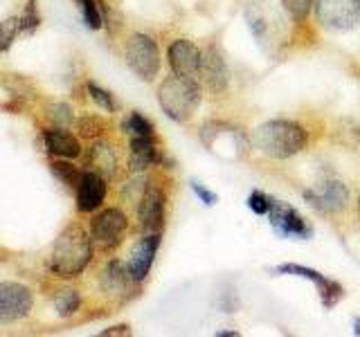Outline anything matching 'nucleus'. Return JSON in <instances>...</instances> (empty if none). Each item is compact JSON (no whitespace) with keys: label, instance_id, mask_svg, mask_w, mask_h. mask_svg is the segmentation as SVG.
<instances>
[{"label":"nucleus","instance_id":"nucleus-19","mask_svg":"<svg viewBox=\"0 0 360 337\" xmlns=\"http://www.w3.org/2000/svg\"><path fill=\"white\" fill-rule=\"evenodd\" d=\"M90 164L97 168V173L101 176H112L115 173V164H117V157L112 146L108 142H95L93 149H90Z\"/></svg>","mask_w":360,"mask_h":337},{"label":"nucleus","instance_id":"nucleus-27","mask_svg":"<svg viewBox=\"0 0 360 337\" xmlns=\"http://www.w3.org/2000/svg\"><path fill=\"white\" fill-rule=\"evenodd\" d=\"M270 200L266 194H262V191H252L250 194V198H248V207H250L255 213H259V216H264V213H268V209H270Z\"/></svg>","mask_w":360,"mask_h":337},{"label":"nucleus","instance_id":"nucleus-21","mask_svg":"<svg viewBox=\"0 0 360 337\" xmlns=\"http://www.w3.org/2000/svg\"><path fill=\"white\" fill-rule=\"evenodd\" d=\"M124 131H127L131 138H138V135H146V138H153V124L142 117L140 112H131L124 121Z\"/></svg>","mask_w":360,"mask_h":337},{"label":"nucleus","instance_id":"nucleus-2","mask_svg":"<svg viewBox=\"0 0 360 337\" xmlns=\"http://www.w3.org/2000/svg\"><path fill=\"white\" fill-rule=\"evenodd\" d=\"M307 131L290 119L266 121L255 133L257 149L268 157H277V160H286V157L297 155L307 146Z\"/></svg>","mask_w":360,"mask_h":337},{"label":"nucleus","instance_id":"nucleus-28","mask_svg":"<svg viewBox=\"0 0 360 337\" xmlns=\"http://www.w3.org/2000/svg\"><path fill=\"white\" fill-rule=\"evenodd\" d=\"M20 32V20H5L3 22V50H9L11 41H14V37H18Z\"/></svg>","mask_w":360,"mask_h":337},{"label":"nucleus","instance_id":"nucleus-25","mask_svg":"<svg viewBox=\"0 0 360 337\" xmlns=\"http://www.w3.org/2000/svg\"><path fill=\"white\" fill-rule=\"evenodd\" d=\"M88 93L99 104V108H104L108 112H115L117 110V104H115V99H112V95L106 93L104 88H99L97 84H88Z\"/></svg>","mask_w":360,"mask_h":337},{"label":"nucleus","instance_id":"nucleus-22","mask_svg":"<svg viewBox=\"0 0 360 337\" xmlns=\"http://www.w3.org/2000/svg\"><path fill=\"white\" fill-rule=\"evenodd\" d=\"M52 173L68 187H77L84 173H79L70 162H52Z\"/></svg>","mask_w":360,"mask_h":337},{"label":"nucleus","instance_id":"nucleus-9","mask_svg":"<svg viewBox=\"0 0 360 337\" xmlns=\"http://www.w3.org/2000/svg\"><path fill=\"white\" fill-rule=\"evenodd\" d=\"M268 218H270V225L284 236H295V239H309L311 236V227L307 225V220H304L290 205H284V202H279V200L270 202Z\"/></svg>","mask_w":360,"mask_h":337},{"label":"nucleus","instance_id":"nucleus-20","mask_svg":"<svg viewBox=\"0 0 360 337\" xmlns=\"http://www.w3.org/2000/svg\"><path fill=\"white\" fill-rule=\"evenodd\" d=\"M54 306L59 310L61 317H70V315H75L79 310V306H82V297H79V292L75 288H65L56 295Z\"/></svg>","mask_w":360,"mask_h":337},{"label":"nucleus","instance_id":"nucleus-10","mask_svg":"<svg viewBox=\"0 0 360 337\" xmlns=\"http://www.w3.org/2000/svg\"><path fill=\"white\" fill-rule=\"evenodd\" d=\"M200 59L202 52L187 39H178L169 45V65L178 77L196 79V74L200 72Z\"/></svg>","mask_w":360,"mask_h":337},{"label":"nucleus","instance_id":"nucleus-3","mask_svg":"<svg viewBox=\"0 0 360 337\" xmlns=\"http://www.w3.org/2000/svg\"><path fill=\"white\" fill-rule=\"evenodd\" d=\"M158 101L165 115L174 121H187L196 112L200 104V88L196 79L187 77H167L162 86L158 88Z\"/></svg>","mask_w":360,"mask_h":337},{"label":"nucleus","instance_id":"nucleus-15","mask_svg":"<svg viewBox=\"0 0 360 337\" xmlns=\"http://www.w3.org/2000/svg\"><path fill=\"white\" fill-rule=\"evenodd\" d=\"M106 198V183L101 173L97 171H86L77 185V207L79 211H95L101 207V202Z\"/></svg>","mask_w":360,"mask_h":337},{"label":"nucleus","instance_id":"nucleus-18","mask_svg":"<svg viewBox=\"0 0 360 337\" xmlns=\"http://www.w3.org/2000/svg\"><path fill=\"white\" fill-rule=\"evenodd\" d=\"M131 281H135L129 272V265L124 267L120 261H110L106 267H104V272H101V279H99V284H101V290L110 292V295H122L124 290L129 288Z\"/></svg>","mask_w":360,"mask_h":337},{"label":"nucleus","instance_id":"nucleus-32","mask_svg":"<svg viewBox=\"0 0 360 337\" xmlns=\"http://www.w3.org/2000/svg\"><path fill=\"white\" fill-rule=\"evenodd\" d=\"M354 333H356V335H360V319L356 322V331H354Z\"/></svg>","mask_w":360,"mask_h":337},{"label":"nucleus","instance_id":"nucleus-16","mask_svg":"<svg viewBox=\"0 0 360 337\" xmlns=\"http://www.w3.org/2000/svg\"><path fill=\"white\" fill-rule=\"evenodd\" d=\"M45 146L52 155L65 157V160H72L79 153H82V144L75 138L72 133H68L63 128H52L45 131Z\"/></svg>","mask_w":360,"mask_h":337},{"label":"nucleus","instance_id":"nucleus-29","mask_svg":"<svg viewBox=\"0 0 360 337\" xmlns=\"http://www.w3.org/2000/svg\"><path fill=\"white\" fill-rule=\"evenodd\" d=\"M50 117L56 119V121H61V124H70L72 121V110L68 108L65 104H54V106H50Z\"/></svg>","mask_w":360,"mask_h":337},{"label":"nucleus","instance_id":"nucleus-14","mask_svg":"<svg viewBox=\"0 0 360 337\" xmlns=\"http://www.w3.org/2000/svg\"><path fill=\"white\" fill-rule=\"evenodd\" d=\"M158 247H160V234H146L140 239V243L133 247V252L129 256V272L135 281H144L149 270L153 265V258Z\"/></svg>","mask_w":360,"mask_h":337},{"label":"nucleus","instance_id":"nucleus-17","mask_svg":"<svg viewBox=\"0 0 360 337\" xmlns=\"http://www.w3.org/2000/svg\"><path fill=\"white\" fill-rule=\"evenodd\" d=\"M155 160H158V151H155L153 138H146V135L131 138V168L133 171H146V168L155 164Z\"/></svg>","mask_w":360,"mask_h":337},{"label":"nucleus","instance_id":"nucleus-33","mask_svg":"<svg viewBox=\"0 0 360 337\" xmlns=\"http://www.w3.org/2000/svg\"><path fill=\"white\" fill-rule=\"evenodd\" d=\"M358 216H360V198H358Z\"/></svg>","mask_w":360,"mask_h":337},{"label":"nucleus","instance_id":"nucleus-5","mask_svg":"<svg viewBox=\"0 0 360 337\" xmlns=\"http://www.w3.org/2000/svg\"><path fill=\"white\" fill-rule=\"evenodd\" d=\"M315 14H318L322 25L329 29H354L360 22V0H318Z\"/></svg>","mask_w":360,"mask_h":337},{"label":"nucleus","instance_id":"nucleus-30","mask_svg":"<svg viewBox=\"0 0 360 337\" xmlns=\"http://www.w3.org/2000/svg\"><path fill=\"white\" fill-rule=\"evenodd\" d=\"M191 189H194V194L205 202V205H214V202H217V194H212V191H207L202 185H198V183H191Z\"/></svg>","mask_w":360,"mask_h":337},{"label":"nucleus","instance_id":"nucleus-26","mask_svg":"<svg viewBox=\"0 0 360 337\" xmlns=\"http://www.w3.org/2000/svg\"><path fill=\"white\" fill-rule=\"evenodd\" d=\"M20 20V32L25 34H32L34 29L39 27V11H37V0H30L25 11H22V16L18 18Z\"/></svg>","mask_w":360,"mask_h":337},{"label":"nucleus","instance_id":"nucleus-12","mask_svg":"<svg viewBox=\"0 0 360 337\" xmlns=\"http://www.w3.org/2000/svg\"><path fill=\"white\" fill-rule=\"evenodd\" d=\"M200 74L205 79L207 88L212 93H223L225 88L230 84V70H228V63H225L223 54L219 48H210L202 52V59H200Z\"/></svg>","mask_w":360,"mask_h":337},{"label":"nucleus","instance_id":"nucleus-6","mask_svg":"<svg viewBox=\"0 0 360 337\" xmlns=\"http://www.w3.org/2000/svg\"><path fill=\"white\" fill-rule=\"evenodd\" d=\"M32 310V292L16 284V281H3L0 284V322H18L27 317Z\"/></svg>","mask_w":360,"mask_h":337},{"label":"nucleus","instance_id":"nucleus-31","mask_svg":"<svg viewBox=\"0 0 360 337\" xmlns=\"http://www.w3.org/2000/svg\"><path fill=\"white\" fill-rule=\"evenodd\" d=\"M115 333H129V329H127V326H115V329H108V331H104V333H101V335H115Z\"/></svg>","mask_w":360,"mask_h":337},{"label":"nucleus","instance_id":"nucleus-24","mask_svg":"<svg viewBox=\"0 0 360 337\" xmlns=\"http://www.w3.org/2000/svg\"><path fill=\"white\" fill-rule=\"evenodd\" d=\"M82 3V11H84V22L88 29H99L101 27V14L95 0H79Z\"/></svg>","mask_w":360,"mask_h":337},{"label":"nucleus","instance_id":"nucleus-8","mask_svg":"<svg viewBox=\"0 0 360 337\" xmlns=\"http://www.w3.org/2000/svg\"><path fill=\"white\" fill-rule=\"evenodd\" d=\"M127 216L120 209H104L99 216L93 220V241L104 247V250H112L117 247L127 234Z\"/></svg>","mask_w":360,"mask_h":337},{"label":"nucleus","instance_id":"nucleus-1","mask_svg":"<svg viewBox=\"0 0 360 337\" xmlns=\"http://www.w3.org/2000/svg\"><path fill=\"white\" fill-rule=\"evenodd\" d=\"M90 258H93V239L79 225H70L59 234L52 247L50 267L54 275L70 279L84 272Z\"/></svg>","mask_w":360,"mask_h":337},{"label":"nucleus","instance_id":"nucleus-11","mask_svg":"<svg viewBox=\"0 0 360 337\" xmlns=\"http://www.w3.org/2000/svg\"><path fill=\"white\" fill-rule=\"evenodd\" d=\"M138 220L144 234H160L165 225V194L160 189L151 187L142 194L138 207Z\"/></svg>","mask_w":360,"mask_h":337},{"label":"nucleus","instance_id":"nucleus-4","mask_svg":"<svg viewBox=\"0 0 360 337\" xmlns=\"http://www.w3.org/2000/svg\"><path fill=\"white\" fill-rule=\"evenodd\" d=\"M124 59L142 81H153V77L160 70V52H158L155 41L146 34H133L124 50Z\"/></svg>","mask_w":360,"mask_h":337},{"label":"nucleus","instance_id":"nucleus-23","mask_svg":"<svg viewBox=\"0 0 360 337\" xmlns=\"http://www.w3.org/2000/svg\"><path fill=\"white\" fill-rule=\"evenodd\" d=\"M281 5H284V9L288 11V16L292 20L302 22V20H307L313 0H281Z\"/></svg>","mask_w":360,"mask_h":337},{"label":"nucleus","instance_id":"nucleus-7","mask_svg":"<svg viewBox=\"0 0 360 337\" xmlns=\"http://www.w3.org/2000/svg\"><path fill=\"white\" fill-rule=\"evenodd\" d=\"M304 198L311 207H315L322 213H335L347 207L349 189L340 180H324L318 187L304 191Z\"/></svg>","mask_w":360,"mask_h":337},{"label":"nucleus","instance_id":"nucleus-13","mask_svg":"<svg viewBox=\"0 0 360 337\" xmlns=\"http://www.w3.org/2000/svg\"><path fill=\"white\" fill-rule=\"evenodd\" d=\"M277 272L295 275V277H302V279H309V281H313V284L320 288V295H322V303H324V308H333L335 303L342 299V295H345L342 286H338L335 281L324 279V275L315 272V270H311V267L295 265V263H286V265H279V267H277Z\"/></svg>","mask_w":360,"mask_h":337}]
</instances>
